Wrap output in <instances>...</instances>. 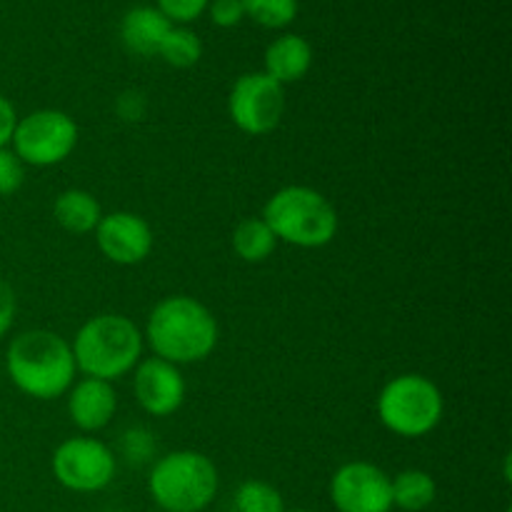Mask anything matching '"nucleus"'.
<instances>
[{
	"instance_id": "nucleus-1",
	"label": "nucleus",
	"mask_w": 512,
	"mask_h": 512,
	"mask_svg": "<svg viewBox=\"0 0 512 512\" xmlns=\"http://www.w3.org/2000/svg\"><path fill=\"white\" fill-rule=\"evenodd\" d=\"M143 340L155 358L173 365H190L210 358L218 345V320L208 305L190 295L163 298L148 315Z\"/></svg>"
},
{
	"instance_id": "nucleus-2",
	"label": "nucleus",
	"mask_w": 512,
	"mask_h": 512,
	"mask_svg": "<svg viewBox=\"0 0 512 512\" xmlns=\"http://www.w3.org/2000/svg\"><path fill=\"white\" fill-rule=\"evenodd\" d=\"M5 370L15 388L35 400H55L73 388V350L53 330H25L5 353Z\"/></svg>"
},
{
	"instance_id": "nucleus-3",
	"label": "nucleus",
	"mask_w": 512,
	"mask_h": 512,
	"mask_svg": "<svg viewBox=\"0 0 512 512\" xmlns=\"http://www.w3.org/2000/svg\"><path fill=\"white\" fill-rule=\"evenodd\" d=\"M143 345V333L133 320L118 313H103L80 325L70 350L75 368L85 378L113 383L135 370L143 355Z\"/></svg>"
},
{
	"instance_id": "nucleus-4",
	"label": "nucleus",
	"mask_w": 512,
	"mask_h": 512,
	"mask_svg": "<svg viewBox=\"0 0 512 512\" xmlns=\"http://www.w3.org/2000/svg\"><path fill=\"white\" fill-rule=\"evenodd\" d=\"M278 243L315 250L333 243L338 235V210L328 198L308 185H288L273 193L265 203L263 215Z\"/></svg>"
},
{
	"instance_id": "nucleus-5",
	"label": "nucleus",
	"mask_w": 512,
	"mask_h": 512,
	"mask_svg": "<svg viewBox=\"0 0 512 512\" xmlns=\"http://www.w3.org/2000/svg\"><path fill=\"white\" fill-rule=\"evenodd\" d=\"M218 468L198 450H175L153 465L150 498L163 512H200L218 495Z\"/></svg>"
},
{
	"instance_id": "nucleus-6",
	"label": "nucleus",
	"mask_w": 512,
	"mask_h": 512,
	"mask_svg": "<svg viewBox=\"0 0 512 512\" xmlns=\"http://www.w3.org/2000/svg\"><path fill=\"white\" fill-rule=\"evenodd\" d=\"M445 413V400L438 385L418 373H405L388 380L378 395V418L390 433L400 438H423L433 433Z\"/></svg>"
},
{
	"instance_id": "nucleus-7",
	"label": "nucleus",
	"mask_w": 512,
	"mask_h": 512,
	"mask_svg": "<svg viewBox=\"0 0 512 512\" xmlns=\"http://www.w3.org/2000/svg\"><path fill=\"white\" fill-rule=\"evenodd\" d=\"M10 143L23 165L50 168L73 155L78 145V125L63 110H33L25 118H18Z\"/></svg>"
},
{
	"instance_id": "nucleus-8",
	"label": "nucleus",
	"mask_w": 512,
	"mask_h": 512,
	"mask_svg": "<svg viewBox=\"0 0 512 512\" xmlns=\"http://www.w3.org/2000/svg\"><path fill=\"white\" fill-rule=\"evenodd\" d=\"M285 113V88L265 73H245L228 95V115L245 135L273 133Z\"/></svg>"
},
{
	"instance_id": "nucleus-9",
	"label": "nucleus",
	"mask_w": 512,
	"mask_h": 512,
	"mask_svg": "<svg viewBox=\"0 0 512 512\" xmlns=\"http://www.w3.org/2000/svg\"><path fill=\"white\" fill-rule=\"evenodd\" d=\"M55 480L73 493H98L115 478V458L95 438H68L55 448L50 460Z\"/></svg>"
},
{
	"instance_id": "nucleus-10",
	"label": "nucleus",
	"mask_w": 512,
	"mask_h": 512,
	"mask_svg": "<svg viewBox=\"0 0 512 512\" xmlns=\"http://www.w3.org/2000/svg\"><path fill=\"white\" fill-rule=\"evenodd\" d=\"M330 500L338 512H390V475L365 460H353L335 470Z\"/></svg>"
},
{
	"instance_id": "nucleus-11",
	"label": "nucleus",
	"mask_w": 512,
	"mask_h": 512,
	"mask_svg": "<svg viewBox=\"0 0 512 512\" xmlns=\"http://www.w3.org/2000/svg\"><path fill=\"white\" fill-rule=\"evenodd\" d=\"M95 243L110 263L138 265L153 250V230L138 213L115 210L100 218L95 228Z\"/></svg>"
},
{
	"instance_id": "nucleus-12",
	"label": "nucleus",
	"mask_w": 512,
	"mask_h": 512,
	"mask_svg": "<svg viewBox=\"0 0 512 512\" xmlns=\"http://www.w3.org/2000/svg\"><path fill=\"white\" fill-rule=\"evenodd\" d=\"M185 378L178 365L160 358L140 360L135 365L133 393L140 408L153 418H168L178 413L185 400Z\"/></svg>"
},
{
	"instance_id": "nucleus-13",
	"label": "nucleus",
	"mask_w": 512,
	"mask_h": 512,
	"mask_svg": "<svg viewBox=\"0 0 512 512\" xmlns=\"http://www.w3.org/2000/svg\"><path fill=\"white\" fill-rule=\"evenodd\" d=\"M118 410V395L113 383L95 378H83L68 390L70 420L83 433H98L113 420Z\"/></svg>"
},
{
	"instance_id": "nucleus-14",
	"label": "nucleus",
	"mask_w": 512,
	"mask_h": 512,
	"mask_svg": "<svg viewBox=\"0 0 512 512\" xmlns=\"http://www.w3.org/2000/svg\"><path fill=\"white\" fill-rule=\"evenodd\" d=\"M310 65H313V48L303 35L285 33L275 38L273 43L265 48V75L278 80L280 85L298 83L308 75Z\"/></svg>"
},
{
	"instance_id": "nucleus-15",
	"label": "nucleus",
	"mask_w": 512,
	"mask_h": 512,
	"mask_svg": "<svg viewBox=\"0 0 512 512\" xmlns=\"http://www.w3.org/2000/svg\"><path fill=\"white\" fill-rule=\"evenodd\" d=\"M173 28L168 18L160 13L153 5H138V8L128 10L120 23V38H123L125 48L135 55H158L160 43L165 40L168 30Z\"/></svg>"
},
{
	"instance_id": "nucleus-16",
	"label": "nucleus",
	"mask_w": 512,
	"mask_h": 512,
	"mask_svg": "<svg viewBox=\"0 0 512 512\" xmlns=\"http://www.w3.org/2000/svg\"><path fill=\"white\" fill-rule=\"evenodd\" d=\"M53 218L55 223L63 230H68V233L88 235L95 233L100 218H103V210H100V203L95 200L93 193L80 188H70L63 190V193L55 198Z\"/></svg>"
},
{
	"instance_id": "nucleus-17",
	"label": "nucleus",
	"mask_w": 512,
	"mask_h": 512,
	"mask_svg": "<svg viewBox=\"0 0 512 512\" xmlns=\"http://www.w3.org/2000/svg\"><path fill=\"white\" fill-rule=\"evenodd\" d=\"M438 485L425 470H403L390 478V498L403 512H423L435 503Z\"/></svg>"
},
{
	"instance_id": "nucleus-18",
	"label": "nucleus",
	"mask_w": 512,
	"mask_h": 512,
	"mask_svg": "<svg viewBox=\"0 0 512 512\" xmlns=\"http://www.w3.org/2000/svg\"><path fill=\"white\" fill-rule=\"evenodd\" d=\"M275 248H278V240L263 218H245L233 230V250L245 263H263L273 255Z\"/></svg>"
},
{
	"instance_id": "nucleus-19",
	"label": "nucleus",
	"mask_w": 512,
	"mask_h": 512,
	"mask_svg": "<svg viewBox=\"0 0 512 512\" xmlns=\"http://www.w3.org/2000/svg\"><path fill=\"white\" fill-rule=\"evenodd\" d=\"M160 58L173 68H193L203 55V43L188 28H170L158 50Z\"/></svg>"
},
{
	"instance_id": "nucleus-20",
	"label": "nucleus",
	"mask_w": 512,
	"mask_h": 512,
	"mask_svg": "<svg viewBox=\"0 0 512 512\" xmlns=\"http://www.w3.org/2000/svg\"><path fill=\"white\" fill-rule=\"evenodd\" d=\"M233 505L238 512H285L283 495L263 480H245L235 490Z\"/></svg>"
},
{
	"instance_id": "nucleus-21",
	"label": "nucleus",
	"mask_w": 512,
	"mask_h": 512,
	"mask_svg": "<svg viewBox=\"0 0 512 512\" xmlns=\"http://www.w3.org/2000/svg\"><path fill=\"white\" fill-rule=\"evenodd\" d=\"M243 8L265 28H285L298 15V0H243Z\"/></svg>"
},
{
	"instance_id": "nucleus-22",
	"label": "nucleus",
	"mask_w": 512,
	"mask_h": 512,
	"mask_svg": "<svg viewBox=\"0 0 512 512\" xmlns=\"http://www.w3.org/2000/svg\"><path fill=\"white\" fill-rule=\"evenodd\" d=\"M25 165L10 148H0V198L18 193L23 188Z\"/></svg>"
},
{
	"instance_id": "nucleus-23",
	"label": "nucleus",
	"mask_w": 512,
	"mask_h": 512,
	"mask_svg": "<svg viewBox=\"0 0 512 512\" xmlns=\"http://www.w3.org/2000/svg\"><path fill=\"white\" fill-rule=\"evenodd\" d=\"M210 0H158V10L170 23H190L200 18Z\"/></svg>"
},
{
	"instance_id": "nucleus-24",
	"label": "nucleus",
	"mask_w": 512,
	"mask_h": 512,
	"mask_svg": "<svg viewBox=\"0 0 512 512\" xmlns=\"http://www.w3.org/2000/svg\"><path fill=\"white\" fill-rule=\"evenodd\" d=\"M208 10L213 23L220 28H233L245 18L243 0H213V3H208Z\"/></svg>"
},
{
	"instance_id": "nucleus-25",
	"label": "nucleus",
	"mask_w": 512,
	"mask_h": 512,
	"mask_svg": "<svg viewBox=\"0 0 512 512\" xmlns=\"http://www.w3.org/2000/svg\"><path fill=\"white\" fill-rule=\"evenodd\" d=\"M15 310H18V303H15L13 288L0 278V338H5L8 330L13 328Z\"/></svg>"
},
{
	"instance_id": "nucleus-26",
	"label": "nucleus",
	"mask_w": 512,
	"mask_h": 512,
	"mask_svg": "<svg viewBox=\"0 0 512 512\" xmlns=\"http://www.w3.org/2000/svg\"><path fill=\"white\" fill-rule=\"evenodd\" d=\"M15 125H18V113H15L13 103L0 93V148H8L13 140Z\"/></svg>"
},
{
	"instance_id": "nucleus-27",
	"label": "nucleus",
	"mask_w": 512,
	"mask_h": 512,
	"mask_svg": "<svg viewBox=\"0 0 512 512\" xmlns=\"http://www.w3.org/2000/svg\"><path fill=\"white\" fill-rule=\"evenodd\" d=\"M285 512H310V510H285Z\"/></svg>"
}]
</instances>
